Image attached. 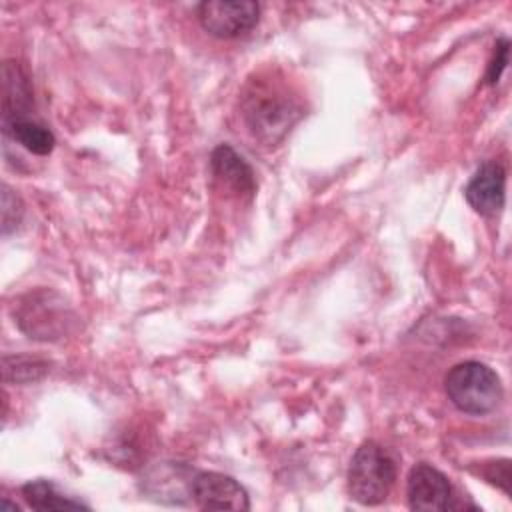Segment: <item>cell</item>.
Here are the masks:
<instances>
[{"label":"cell","mask_w":512,"mask_h":512,"mask_svg":"<svg viewBox=\"0 0 512 512\" xmlns=\"http://www.w3.org/2000/svg\"><path fill=\"white\" fill-rule=\"evenodd\" d=\"M302 110L278 86L256 84L244 96L242 116L252 134L264 144H276L300 118Z\"/></svg>","instance_id":"1"},{"label":"cell","mask_w":512,"mask_h":512,"mask_svg":"<svg viewBox=\"0 0 512 512\" xmlns=\"http://www.w3.org/2000/svg\"><path fill=\"white\" fill-rule=\"evenodd\" d=\"M398 476L394 456L378 442H364L350 460L348 492L362 506L382 504Z\"/></svg>","instance_id":"2"},{"label":"cell","mask_w":512,"mask_h":512,"mask_svg":"<svg viewBox=\"0 0 512 512\" xmlns=\"http://www.w3.org/2000/svg\"><path fill=\"white\" fill-rule=\"evenodd\" d=\"M450 402L464 414H488L502 400L500 376L478 360H466L452 366L444 378Z\"/></svg>","instance_id":"3"},{"label":"cell","mask_w":512,"mask_h":512,"mask_svg":"<svg viewBox=\"0 0 512 512\" xmlns=\"http://www.w3.org/2000/svg\"><path fill=\"white\" fill-rule=\"evenodd\" d=\"M14 318L20 330L34 340H58L74 320L62 298L50 290L26 294L14 308Z\"/></svg>","instance_id":"4"},{"label":"cell","mask_w":512,"mask_h":512,"mask_svg":"<svg viewBox=\"0 0 512 512\" xmlns=\"http://www.w3.org/2000/svg\"><path fill=\"white\" fill-rule=\"evenodd\" d=\"M200 26L216 38H238L250 32L260 18V6L252 0H210L196 6Z\"/></svg>","instance_id":"5"},{"label":"cell","mask_w":512,"mask_h":512,"mask_svg":"<svg viewBox=\"0 0 512 512\" xmlns=\"http://www.w3.org/2000/svg\"><path fill=\"white\" fill-rule=\"evenodd\" d=\"M190 498L202 510H248L250 500L244 486L228 474L202 470L192 474Z\"/></svg>","instance_id":"6"},{"label":"cell","mask_w":512,"mask_h":512,"mask_svg":"<svg viewBox=\"0 0 512 512\" xmlns=\"http://www.w3.org/2000/svg\"><path fill=\"white\" fill-rule=\"evenodd\" d=\"M408 506L420 512H442L454 508L452 484L434 466L420 462L416 464L406 482Z\"/></svg>","instance_id":"7"},{"label":"cell","mask_w":512,"mask_h":512,"mask_svg":"<svg viewBox=\"0 0 512 512\" xmlns=\"http://www.w3.org/2000/svg\"><path fill=\"white\" fill-rule=\"evenodd\" d=\"M466 202L484 216L500 212L506 200V170L496 160H486L478 166L464 188Z\"/></svg>","instance_id":"8"},{"label":"cell","mask_w":512,"mask_h":512,"mask_svg":"<svg viewBox=\"0 0 512 512\" xmlns=\"http://www.w3.org/2000/svg\"><path fill=\"white\" fill-rule=\"evenodd\" d=\"M210 170L214 180L236 196H252L256 190L252 166L230 144H218L212 150Z\"/></svg>","instance_id":"9"},{"label":"cell","mask_w":512,"mask_h":512,"mask_svg":"<svg viewBox=\"0 0 512 512\" xmlns=\"http://www.w3.org/2000/svg\"><path fill=\"white\" fill-rule=\"evenodd\" d=\"M4 132L12 136L20 146H24L28 152L36 156H48L54 150L56 138L42 122L30 118V116H18L10 120H2Z\"/></svg>","instance_id":"10"},{"label":"cell","mask_w":512,"mask_h":512,"mask_svg":"<svg viewBox=\"0 0 512 512\" xmlns=\"http://www.w3.org/2000/svg\"><path fill=\"white\" fill-rule=\"evenodd\" d=\"M22 498L34 510H68V508H86L88 506L72 496L62 494L52 482L48 480H32L22 486Z\"/></svg>","instance_id":"11"},{"label":"cell","mask_w":512,"mask_h":512,"mask_svg":"<svg viewBox=\"0 0 512 512\" xmlns=\"http://www.w3.org/2000/svg\"><path fill=\"white\" fill-rule=\"evenodd\" d=\"M48 372V362L32 356H4V378L14 382H36Z\"/></svg>","instance_id":"12"},{"label":"cell","mask_w":512,"mask_h":512,"mask_svg":"<svg viewBox=\"0 0 512 512\" xmlns=\"http://www.w3.org/2000/svg\"><path fill=\"white\" fill-rule=\"evenodd\" d=\"M22 214H24V208H22L20 198L4 184L2 186V232H4V236L10 234V230L18 228Z\"/></svg>","instance_id":"13"},{"label":"cell","mask_w":512,"mask_h":512,"mask_svg":"<svg viewBox=\"0 0 512 512\" xmlns=\"http://www.w3.org/2000/svg\"><path fill=\"white\" fill-rule=\"evenodd\" d=\"M508 52H510L508 38H500L496 42V46H494V56H492V60H490V64L486 68V76H484L486 84L494 86L500 80V76H502V72H504V68L508 64Z\"/></svg>","instance_id":"14"},{"label":"cell","mask_w":512,"mask_h":512,"mask_svg":"<svg viewBox=\"0 0 512 512\" xmlns=\"http://www.w3.org/2000/svg\"><path fill=\"white\" fill-rule=\"evenodd\" d=\"M486 480L500 486L506 494H510V460L502 458L496 462H490L484 472Z\"/></svg>","instance_id":"15"}]
</instances>
